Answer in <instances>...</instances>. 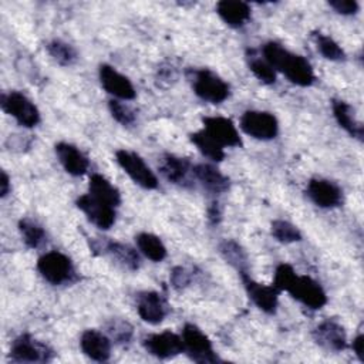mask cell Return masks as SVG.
Wrapping results in <instances>:
<instances>
[{
  "mask_svg": "<svg viewBox=\"0 0 364 364\" xmlns=\"http://www.w3.org/2000/svg\"><path fill=\"white\" fill-rule=\"evenodd\" d=\"M193 176L212 193H223L229 189V178L210 164H198L192 168Z\"/></svg>",
  "mask_w": 364,
  "mask_h": 364,
  "instance_id": "cell-21",
  "label": "cell"
},
{
  "mask_svg": "<svg viewBox=\"0 0 364 364\" xmlns=\"http://www.w3.org/2000/svg\"><path fill=\"white\" fill-rule=\"evenodd\" d=\"M115 159L122 171L141 188L156 189L158 179L145 161L135 152L128 149H118L115 152Z\"/></svg>",
  "mask_w": 364,
  "mask_h": 364,
  "instance_id": "cell-8",
  "label": "cell"
},
{
  "mask_svg": "<svg viewBox=\"0 0 364 364\" xmlns=\"http://www.w3.org/2000/svg\"><path fill=\"white\" fill-rule=\"evenodd\" d=\"M331 108H333V115L337 121V124L347 131L353 138H357L358 141H363L364 135V128L361 122L355 118L353 107L343 101V100H333L331 101Z\"/></svg>",
  "mask_w": 364,
  "mask_h": 364,
  "instance_id": "cell-22",
  "label": "cell"
},
{
  "mask_svg": "<svg viewBox=\"0 0 364 364\" xmlns=\"http://www.w3.org/2000/svg\"><path fill=\"white\" fill-rule=\"evenodd\" d=\"M219 252L222 257L239 272V274L247 272V255L237 242L223 240L219 245Z\"/></svg>",
  "mask_w": 364,
  "mask_h": 364,
  "instance_id": "cell-28",
  "label": "cell"
},
{
  "mask_svg": "<svg viewBox=\"0 0 364 364\" xmlns=\"http://www.w3.org/2000/svg\"><path fill=\"white\" fill-rule=\"evenodd\" d=\"M191 81H192L193 92L200 100L210 104H220L230 94L229 84L208 68L192 71Z\"/></svg>",
  "mask_w": 364,
  "mask_h": 364,
  "instance_id": "cell-3",
  "label": "cell"
},
{
  "mask_svg": "<svg viewBox=\"0 0 364 364\" xmlns=\"http://www.w3.org/2000/svg\"><path fill=\"white\" fill-rule=\"evenodd\" d=\"M351 348H353L354 354L357 355V358L360 361H364V336L361 333L354 337V340L351 343Z\"/></svg>",
  "mask_w": 364,
  "mask_h": 364,
  "instance_id": "cell-39",
  "label": "cell"
},
{
  "mask_svg": "<svg viewBox=\"0 0 364 364\" xmlns=\"http://www.w3.org/2000/svg\"><path fill=\"white\" fill-rule=\"evenodd\" d=\"M75 205L92 225L102 230L109 229L115 223V208L105 202H101L91 193H84L78 196Z\"/></svg>",
  "mask_w": 364,
  "mask_h": 364,
  "instance_id": "cell-10",
  "label": "cell"
},
{
  "mask_svg": "<svg viewBox=\"0 0 364 364\" xmlns=\"http://www.w3.org/2000/svg\"><path fill=\"white\" fill-rule=\"evenodd\" d=\"M284 291L313 310H318L327 303V296L323 287L309 276H300L296 273Z\"/></svg>",
  "mask_w": 364,
  "mask_h": 364,
  "instance_id": "cell-9",
  "label": "cell"
},
{
  "mask_svg": "<svg viewBox=\"0 0 364 364\" xmlns=\"http://www.w3.org/2000/svg\"><path fill=\"white\" fill-rule=\"evenodd\" d=\"M270 232H272V236L280 243H294V242H300L303 237L297 226L283 219L273 220L270 225Z\"/></svg>",
  "mask_w": 364,
  "mask_h": 364,
  "instance_id": "cell-32",
  "label": "cell"
},
{
  "mask_svg": "<svg viewBox=\"0 0 364 364\" xmlns=\"http://www.w3.org/2000/svg\"><path fill=\"white\" fill-rule=\"evenodd\" d=\"M135 242L139 252L149 260L158 263L166 257V247L156 235L142 232L135 236Z\"/></svg>",
  "mask_w": 364,
  "mask_h": 364,
  "instance_id": "cell-26",
  "label": "cell"
},
{
  "mask_svg": "<svg viewBox=\"0 0 364 364\" xmlns=\"http://www.w3.org/2000/svg\"><path fill=\"white\" fill-rule=\"evenodd\" d=\"M136 311L145 323L159 324L168 313V306L158 291H141L136 296Z\"/></svg>",
  "mask_w": 364,
  "mask_h": 364,
  "instance_id": "cell-17",
  "label": "cell"
},
{
  "mask_svg": "<svg viewBox=\"0 0 364 364\" xmlns=\"http://www.w3.org/2000/svg\"><path fill=\"white\" fill-rule=\"evenodd\" d=\"M88 193L114 208H117L121 203V193L118 188L114 186L105 176L100 173L91 175L88 183Z\"/></svg>",
  "mask_w": 364,
  "mask_h": 364,
  "instance_id": "cell-25",
  "label": "cell"
},
{
  "mask_svg": "<svg viewBox=\"0 0 364 364\" xmlns=\"http://www.w3.org/2000/svg\"><path fill=\"white\" fill-rule=\"evenodd\" d=\"M9 357L13 363H47L53 360L54 351L33 336L21 334L13 341Z\"/></svg>",
  "mask_w": 364,
  "mask_h": 364,
  "instance_id": "cell-6",
  "label": "cell"
},
{
  "mask_svg": "<svg viewBox=\"0 0 364 364\" xmlns=\"http://www.w3.org/2000/svg\"><path fill=\"white\" fill-rule=\"evenodd\" d=\"M18 230L24 243L31 249H37L46 242V230L41 225L30 218H24L18 222Z\"/></svg>",
  "mask_w": 364,
  "mask_h": 364,
  "instance_id": "cell-30",
  "label": "cell"
},
{
  "mask_svg": "<svg viewBox=\"0 0 364 364\" xmlns=\"http://www.w3.org/2000/svg\"><path fill=\"white\" fill-rule=\"evenodd\" d=\"M192 282V273L191 270H188L186 267L182 266H176L172 269L171 272V283L175 289H185L191 284Z\"/></svg>",
  "mask_w": 364,
  "mask_h": 364,
  "instance_id": "cell-37",
  "label": "cell"
},
{
  "mask_svg": "<svg viewBox=\"0 0 364 364\" xmlns=\"http://www.w3.org/2000/svg\"><path fill=\"white\" fill-rule=\"evenodd\" d=\"M145 351L159 360H168L183 353V343L179 334L169 330L149 334L142 340Z\"/></svg>",
  "mask_w": 364,
  "mask_h": 364,
  "instance_id": "cell-11",
  "label": "cell"
},
{
  "mask_svg": "<svg viewBox=\"0 0 364 364\" xmlns=\"http://www.w3.org/2000/svg\"><path fill=\"white\" fill-rule=\"evenodd\" d=\"M296 276L294 269L287 264V263H282L276 267L274 272V279H273V286L279 290V291H284L286 287L289 286V283L291 282V279Z\"/></svg>",
  "mask_w": 364,
  "mask_h": 364,
  "instance_id": "cell-36",
  "label": "cell"
},
{
  "mask_svg": "<svg viewBox=\"0 0 364 364\" xmlns=\"http://www.w3.org/2000/svg\"><path fill=\"white\" fill-rule=\"evenodd\" d=\"M98 75H100V82L102 88L108 94L124 101L135 98V88L132 82L125 75L118 73L112 65L101 64L98 70Z\"/></svg>",
  "mask_w": 364,
  "mask_h": 364,
  "instance_id": "cell-15",
  "label": "cell"
},
{
  "mask_svg": "<svg viewBox=\"0 0 364 364\" xmlns=\"http://www.w3.org/2000/svg\"><path fill=\"white\" fill-rule=\"evenodd\" d=\"M313 38L316 41L317 50L320 51V54L330 60V61H343L346 58V53L344 50L340 47V44L333 40L330 36L323 34L320 31H314L313 33Z\"/></svg>",
  "mask_w": 364,
  "mask_h": 364,
  "instance_id": "cell-31",
  "label": "cell"
},
{
  "mask_svg": "<svg viewBox=\"0 0 364 364\" xmlns=\"http://www.w3.org/2000/svg\"><path fill=\"white\" fill-rule=\"evenodd\" d=\"M1 109L11 115L18 125L33 128L40 122V111L36 104L20 91L3 92L0 98Z\"/></svg>",
  "mask_w": 364,
  "mask_h": 364,
  "instance_id": "cell-5",
  "label": "cell"
},
{
  "mask_svg": "<svg viewBox=\"0 0 364 364\" xmlns=\"http://www.w3.org/2000/svg\"><path fill=\"white\" fill-rule=\"evenodd\" d=\"M328 6L334 9L338 14L351 16L358 11V3L354 0H331L328 1Z\"/></svg>",
  "mask_w": 364,
  "mask_h": 364,
  "instance_id": "cell-38",
  "label": "cell"
},
{
  "mask_svg": "<svg viewBox=\"0 0 364 364\" xmlns=\"http://www.w3.org/2000/svg\"><path fill=\"white\" fill-rule=\"evenodd\" d=\"M54 149L60 164L67 173L73 176H81L88 171V158L75 145L68 142H58Z\"/></svg>",
  "mask_w": 364,
  "mask_h": 364,
  "instance_id": "cell-19",
  "label": "cell"
},
{
  "mask_svg": "<svg viewBox=\"0 0 364 364\" xmlns=\"http://www.w3.org/2000/svg\"><path fill=\"white\" fill-rule=\"evenodd\" d=\"M192 168L193 166L188 158H181L172 154H165L158 164L159 172L168 182L182 186H186L189 182V172H192Z\"/></svg>",
  "mask_w": 364,
  "mask_h": 364,
  "instance_id": "cell-20",
  "label": "cell"
},
{
  "mask_svg": "<svg viewBox=\"0 0 364 364\" xmlns=\"http://www.w3.org/2000/svg\"><path fill=\"white\" fill-rule=\"evenodd\" d=\"M11 186H10V178L6 173V171H1V179H0V196L6 198L10 192Z\"/></svg>",
  "mask_w": 364,
  "mask_h": 364,
  "instance_id": "cell-41",
  "label": "cell"
},
{
  "mask_svg": "<svg viewBox=\"0 0 364 364\" xmlns=\"http://www.w3.org/2000/svg\"><path fill=\"white\" fill-rule=\"evenodd\" d=\"M208 218H209V220L212 222V223H218L219 220H220V218H222V210H220V208H219V205L218 203H210V206L208 208Z\"/></svg>",
  "mask_w": 364,
  "mask_h": 364,
  "instance_id": "cell-40",
  "label": "cell"
},
{
  "mask_svg": "<svg viewBox=\"0 0 364 364\" xmlns=\"http://www.w3.org/2000/svg\"><path fill=\"white\" fill-rule=\"evenodd\" d=\"M81 351L91 360L104 363L111 355V338L94 328H88L81 334L80 338Z\"/></svg>",
  "mask_w": 364,
  "mask_h": 364,
  "instance_id": "cell-18",
  "label": "cell"
},
{
  "mask_svg": "<svg viewBox=\"0 0 364 364\" xmlns=\"http://www.w3.org/2000/svg\"><path fill=\"white\" fill-rule=\"evenodd\" d=\"M109 338L115 340L117 343H128L132 337V326L124 320H112L107 326Z\"/></svg>",
  "mask_w": 364,
  "mask_h": 364,
  "instance_id": "cell-35",
  "label": "cell"
},
{
  "mask_svg": "<svg viewBox=\"0 0 364 364\" xmlns=\"http://www.w3.org/2000/svg\"><path fill=\"white\" fill-rule=\"evenodd\" d=\"M100 249L102 253L108 255L114 262H117L124 269L136 270L139 267V263H141L139 256L136 250H134L128 245H124L115 240H107V242H102Z\"/></svg>",
  "mask_w": 364,
  "mask_h": 364,
  "instance_id": "cell-24",
  "label": "cell"
},
{
  "mask_svg": "<svg viewBox=\"0 0 364 364\" xmlns=\"http://www.w3.org/2000/svg\"><path fill=\"white\" fill-rule=\"evenodd\" d=\"M311 336L320 347L330 351H343L347 347L346 330L338 321L333 318H326L318 326H316Z\"/></svg>",
  "mask_w": 364,
  "mask_h": 364,
  "instance_id": "cell-14",
  "label": "cell"
},
{
  "mask_svg": "<svg viewBox=\"0 0 364 364\" xmlns=\"http://www.w3.org/2000/svg\"><path fill=\"white\" fill-rule=\"evenodd\" d=\"M192 144L202 152V155H205L206 158L215 161V162H220L225 158V149L223 146L215 141L205 129L196 131L193 134L189 135Z\"/></svg>",
  "mask_w": 364,
  "mask_h": 364,
  "instance_id": "cell-27",
  "label": "cell"
},
{
  "mask_svg": "<svg viewBox=\"0 0 364 364\" xmlns=\"http://www.w3.org/2000/svg\"><path fill=\"white\" fill-rule=\"evenodd\" d=\"M37 270L46 282L54 286L71 283L77 277L71 259L58 250H51L40 256Z\"/></svg>",
  "mask_w": 364,
  "mask_h": 364,
  "instance_id": "cell-2",
  "label": "cell"
},
{
  "mask_svg": "<svg viewBox=\"0 0 364 364\" xmlns=\"http://www.w3.org/2000/svg\"><path fill=\"white\" fill-rule=\"evenodd\" d=\"M203 129L215 139L218 141L223 148L225 146H242V139L239 136V132L232 122V119L226 117H205L202 118Z\"/></svg>",
  "mask_w": 364,
  "mask_h": 364,
  "instance_id": "cell-16",
  "label": "cell"
},
{
  "mask_svg": "<svg viewBox=\"0 0 364 364\" xmlns=\"http://www.w3.org/2000/svg\"><path fill=\"white\" fill-rule=\"evenodd\" d=\"M249 60V68L253 73V75L263 84H274L276 82V71L274 68L259 55H255L253 51L247 55Z\"/></svg>",
  "mask_w": 364,
  "mask_h": 364,
  "instance_id": "cell-33",
  "label": "cell"
},
{
  "mask_svg": "<svg viewBox=\"0 0 364 364\" xmlns=\"http://www.w3.org/2000/svg\"><path fill=\"white\" fill-rule=\"evenodd\" d=\"M240 279L242 283L245 286V290L249 296V299L255 303V306L257 309H260L262 311L267 313V314H273L277 310L279 306V290L272 284V286H266L262 283H257L256 280H253L250 277V274L246 273H240Z\"/></svg>",
  "mask_w": 364,
  "mask_h": 364,
  "instance_id": "cell-12",
  "label": "cell"
},
{
  "mask_svg": "<svg viewBox=\"0 0 364 364\" xmlns=\"http://www.w3.org/2000/svg\"><path fill=\"white\" fill-rule=\"evenodd\" d=\"M218 16L230 27H242L250 18V7L245 1L222 0L216 4Z\"/></svg>",
  "mask_w": 364,
  "mask_h": 364,
  "instance_id": "cell-23",
  "label": "cell"
},
{
  "mask_svg": "<svg viewBox=\"0 0 364 364\" xmlns=\"http://www.w3.org/2000/svg\"><path fill=\"white\" fill-rule=\"evenodd\" d=\"M263 58L274 68V71H280L286 75V78L299 85V87H310L316 77L313 73V67L310 63L276 41H269L262 48Z\"/></svg>",
  "mask_w": 364,
  "mask_h": 364,
  "instance_id": "cell-1",
  "label": "cell"
},
{
  "mask_svg": "<svg viewBox=\"0 0 364 364\" xmlns=\"http://www.w3.org/2000/svg\"><path fill=\"white\" fill-rule=\"evenodd\" d=\"M307 196L320 208H337L343 203V191L328 179L313 178L307 183Z\"/></svg>",
  "mask_w": 364,
  "mask_h": 364,
  "instance_id": "cell-13",
  "label": "cell"
},
{
  "mask_svg": "<svg viewBox=\"0 0 364 364\" xmlns=\"http://www.w3.org/2000/svg\"><path fill=\"white\" fill-rule=\"evenodd\" d=\"M46 50H47L48 55L57 64H60L63 67L73 65L77 61V58H78L77 50L71 44H68V43H65L63 40H57L55 38V40L48 41L47 46H46Z\"/></svg>",
  "mask_w": 364,
  "mask_h": 364,
  "instance_id": "cell-29",
  "label": "cell"
},
{
  "mask_svg": "<svg viewBox=\"0 0 364 364\" xmlns=\"http://www.w3.org/2000/svg\"><path fill=\"white\" fill-rule=\"evenodd\" d=\"M239 127L246 135L260 141L273 139L279 134V121L272 112L267 111H245L240 117Z\"/></svg>",
  "mask_w": 364,
  "mask_h": 364,
  "instance_id": "cell-7",
  "label": "cell"
},
{
  "mask_svg": "<svg viewBox=\"0 0 364 364\" xmlns=\"http://www.w3.org/2000/svg\"><path fill=\"white\" fill-rule=\"evenodd\" d=\"M108 108H109L112 118L124 127H131L136 119L135 111L131 107H128L127 104L121 102L119 100H109Z\"/></svg>",
  "mask_w": 364,
  "mask_h": 364,
  "instance_id": "cell-34",
  "label": "cell"
},
{
  "mask_svg": "<svg viewBox=\"0 0 364 364\" xmlns=\"http://www.w3.org/2000/svg\"><path fill=\"white\" fill-rule=\"evenodd\" d=\"M181 337L183 343V353H186L192 361L199 364L220 361L209 337L195 324H185Z\"/></svg>",
  "mask_w": 364,
  "mask_h": 364,
  "instance_id": "cell-4",
  "label": "cell"
}]
</instances>
